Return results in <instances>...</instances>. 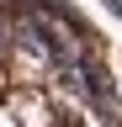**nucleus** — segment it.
<instances>
[{
    "label": "nucleus",
    "mask_w": 122,
    "mask_h": 127,
    "mask_svg": "<svg viewBox=\"0 0 122 127\" xmlns=\"http://www.w3.org/2000/svg\"><path fill=\"white\" fill-rule=\"evenodd\" d=\"M106 11H112V16H122V0H106Z\"/></svg>",
    "instance_id": "nucleus-1"
},
{
    "label": "nucleus",
    "mask_w": 122,
    "mask_h": 127,
    "mask_svg": "<svg viewBox=\"0 0 122 127\" xmlns=\"http://www.w3.org/2000/svg\"><path fill=\"white\" fill-rule=\"evenodd\" d=\"M101 127H112V122H101Z\"/></svg>",
    "instance_id": "nucleus-2"
}]
</instances>
